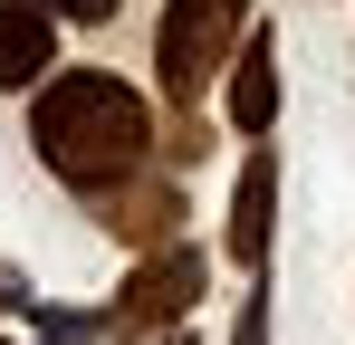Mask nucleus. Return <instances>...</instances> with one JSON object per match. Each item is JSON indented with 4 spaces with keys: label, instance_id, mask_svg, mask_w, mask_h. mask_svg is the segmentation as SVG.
I'll list each match as a JSON object with an SVG mask.
<instances>
[{
    "label": "nucleus",
    "instance_id": "f257e3e1",
    "mask_svg": "<svg viewBox=\"0 0 355 345\" xmlns=\"http://www.w3.org/2000/svg\"><path fill=\"white\" fill-rule=\"evenodd\" d=\"M29 144H39V163L58 172L67 192L106 202L125 182H144V163H154V106L116 67H58L29 96Z\"/></svg>",
    "mask_w": 355,
    "mask_h": 345
},
{
    "label": "nucleus",
    "instance_id": "f03ea898",
    "mask_svg": "<svg viewBox=\"0 0 355 345\" xmlns=\"http://www.w3.org/2000/svg\"><path fill=\"white\" fill-rule=\"evenodd\" d=\"M240 39H250V0H164V19H154V77H164V106L182 125L231 77Z\"/></svg>",
    "mask_w": 355,
    "mask_h": 345
},
{
    "label": "nucleus",
    "instance_id": "7ed1b4c3",
    "mask_svg": "<svg viewBox=\"0 0 355 345\" xmlns=\"http://www.w3.org/2000/svg\"><path fill=\"white\" fill-rule=\"evenodd\" d=\"M202 288H211V259L202 249H154V259H135V278L116 288V307H106V336L116 345H154V336H173L182 317L202 307Z\"/></svg>",
    "mask_w": 355,
    "mask_h": 345
},
{
    "label": "nucleus",
    "instance_id": "20e7f679",
    "mask_svg": "<svg viewBox=\"0 0 355 345\" xmlns=\"http://www.w3.org/2000/svg\"><path fill=\"white\" fill-rule=\"evenodd\" d=\"M269 230H279V144H250V163H240V192H231V230H221L231 269L269 278Z\"/></svg>",
    "mask_w": 355,
    "mask_h": 345
},
{
    "label": "nucleus",
    "instance_id": "39448f33",
    "mask_svg": "<svg viewBox=\"0 0 355 345\" xmlns=\"http://www.w3.org/2000/svg\"><path fill=\"white\" fill-rule=\"evenodd\" d=\"M221 106H231V125L250 134V144H269V125H279V29H259V19H250L231 77H221Z\"/></svg>",
    "mask_w": 355,
    "mask_h": 345
},
{
    "label": "nucleus",
    "instance_id": "423d86ee",
    "mask_svg": "<svg viewBox=\"0 0 355 345\" xmlns=\"http://www.w3.org/2000/svg\"><path fill=\"white\" fill-rule=\"evenodd\" d=\"M96 221H106V240H125V249H173V221H182V192L173 172H144V182H125V192H106L96 202Z\"/></svg>",
    "mask_w": 355,
    "mask_h": 345
},
{
    "label": "nucleus",
    "instance_id": "0eeeda50",
    "mask_svg": "<svg viewBox=\"0 0 355 345\" xmlns=\"http://www.w3.org/2000/svg\"><path fill=\"white\" fill-rule=\"evenodd\" d=\"M58 77V19L39 0H0V87H49Z\"/></svg>",
    "mask_w": 355,
    "mask_h": 345
},
{
    "label": "nucleus",
    "instance_id": "6e6552de",
    "mask_svg": "<svg viewBox=\"0 0 355 345\" xmlns=\"http://www.w3.org/2000/svg\"><path fill=\"white\" fill-rule=\"evenodd\" d=\"M231 345H269V278H250V297H240V326Z\"/></svg>",
    "mask_w": 355,
    "mask_h": 345
},
{
    "label": "nucleus",
    "instance_id": "1a4fd4ad",
    "mask_svg": "<svg viewBox=\"0 0 355 345\" xmlns=\"http://www.w3.org/2000/svg\"><path fill=\"white\" fill-rule=\"evenodd\" d=\"M39 10H49V19H77V29H96V19H116L125 0H39Z\"/></svg>",
    "mask_w": 355,
    "mask_h": 345
},
{
    "label": "nucleus",
    "instance_id": "9d476101",
    "mask_svg": "<svg viewBox=\"0 0 355 345\" xmlns=\"http://www.w3.org/2000/svg\"><path fill=\"white\" fill-rule=\"evenodd\" d=\"M154 345H202V336H192V326H173V336H154Z\"/></svg>",
    "mask_w": 355,
    "mask_h": 345
}]
</instances>
